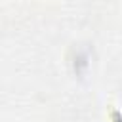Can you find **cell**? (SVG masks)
Segmentation results:
<instances>
[{
  "label": "cell",
  "instance_id": "6da1fadb",
  "mask_svg": "<svg viewBox=\"0 0 122 122\" xmlns=\"http://www.w3.org/2000/svg\"><path fill=\"white\" fill-rule=\"evenodd\" d=\"M112 118H114V122H122V120H120V116H118V112H116V111H112Z\"/></svg>",
  "mask_w": 122,
  "mask_h": 122
}]
</instances>
